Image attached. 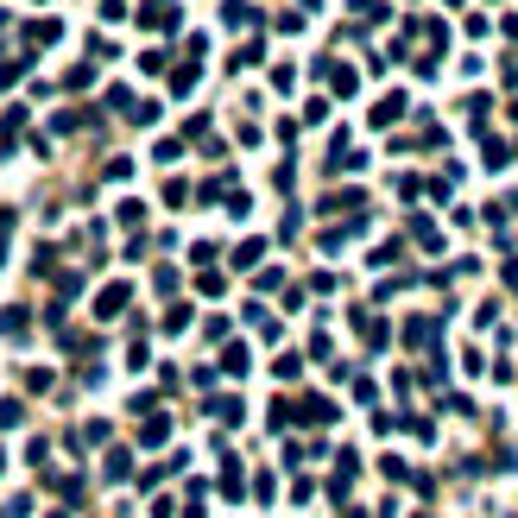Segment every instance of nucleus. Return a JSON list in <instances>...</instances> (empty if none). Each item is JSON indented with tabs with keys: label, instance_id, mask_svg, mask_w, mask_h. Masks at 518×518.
<instances>
[{
	"label": "nucleus",
	"instance_id": "obj_1",
	"mask_svg": "<svg viewBox=\"0 0 518 518\" xmlns=\"http://www.w3.org/2000/svg\"><path fill=\"white\" fill-rule=\"evenodd\" d=\"M114 310H127V284H108L102 291V317H114Z\"/></svg>",
	"mask_w": 518,
	"mask_h": 518
},
{
	"label": "nucleus",
	"instance_id": "obj_6",
	"mask_svg": "<svg viewBox=\"0 0 518 518\" xmlns=\"http://www.w3.org/2000/svg\"><path fill=\"white\" fill-rule=\"evenodd\" d=\"M348 518H366V512H348Z\"/></svg>",
	"mask_w": 518,
	"mask_h": 518
},
{
	"label": "nucleus",
	"instance_id": "obj_3",
	"mask_svg": "<svg viewBox=\"0 0 518 518\" xmlns=\"http://www.w3.org/2000/svg\"><path fill=\"white\" fill-rule=\"evenodd\" d=\"M221 13H228V26H247V20H259L253 7H241V0H228V7H221Z\"/></svg>",
	"mask_w": 518,
	"mask_h": 518
},
{
	"label": "nucleus",
	"instance_id": "obj_5",
	"mask_svg": "<svg viewBox=\"0 0 518 518\" xmlns=\"http://www.w3.org/2000/svg\"><path fill=\"white\" fill-rule=\"evenodd\" d=\"M399 114H405V102H380V108H374V120H380V127H392Z\"/></svg>",
	"mask_w": 518,
	"mask_h": 518
},
{
	"label": "nucleus",
	"instance_id": "obj_4",
	"mask_svg": "<svg viewBox=\"0 0 518 518\" xmlns=\"http://www.w3.org/2000/svg\"><path fill=\"white\" fill-rule=\"evenodd\" d=\"M0 329H7V335H26V310H0Z\"/></svg>",
	"mask_w": 518,
	"mask_h": 518
},
{
	"label": "nucleus",
	"instance_id": "obj_2",
	"mask_svg": "<svg viewBox=\"0 0 518 518\" xmlns=\"http://www.w3.org/2000/svg\"><path fill=\"white\" fill-rule=\"evenodd\" d=\"M304 417H310V423H329L335 405H329V399H304Z\"/></svg>",
	"mask_w": 518,
	"mask_h": 518
}]
</instances>
